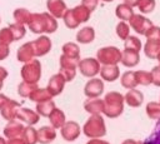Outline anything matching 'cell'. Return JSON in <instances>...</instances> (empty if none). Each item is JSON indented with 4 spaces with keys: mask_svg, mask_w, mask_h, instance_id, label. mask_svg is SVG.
<instances>
[{
    "mask_svg": "<svg viewBox=\"0 0 160 144\" xmlns=\"http://www.w3.org/2000/svg\"><path fill=\"white\" fill-rule=\"evenodd\" d=\"M130 28L139 35H146V33L154 25L150 19H148L144 14H134L132 18L129 20Z\"/></svg>",
    "mask_w": 160,
    "mask_h": 144,
    "instance_id": "ba28073f",
    "label": "cell"
},
{
    "mask_svg": "<svg viewBox=\"0 0 160 144\" xmlns=\"http://www.w3.org/2000/svg\"><path fill=\"white\" fill-rule=\"evenodd\" d=\"M101 1H105V3H111V1H114V0H101Z\"/></svg>",
    "mask_w": 160,
    "mask_h": 144,
    "instance_id": "db71d44e",
    "label": "cell"
},
{
    "mask_svg": "<svg viewBox=\"0 0 160 144\" xmlns=\"http://www.w3.org/2000/svg\"><path fill=\"white\" fill-rule=\"evenodd\" d=\"M2 88V81H0V89Z\"/></svg>",
    "mask_w": 160,
    "mask_h": 144,
    "instance_id": "6f0895ef",
    "label": "cell"
},
{
    "mask_svg": "<svg viewBox=\"0 0 160 144\" xmlns=\"http://www.w3.org/2000/svg\"><path fill=\"white\" fill-rule=\"evenodd\" d=\"M48 11L56 19H60L66 13V4L64 0H48L46 1Z\"/></svg>",
    "mask_w": 160,
    "mask_h": 144,
    "instance_id": "5bb4252c",
    "label": "cell"
},
{
    "mask_svg": "<svg viewBox=\"0 0 160 144\" xmlns=\"http://www.w3.org/2000/svg\"><path fill=\"white\" fill-rule=\"evenodd\" d=\"M140 63V55L139 51H134V50H128L124 49L122 51V56H121V64L126 68H134Z\"/></svg>",
    "mask_w": 160,
    "mask_h": 144,
    "instance_id": "e0dca14e",
    "label": "cell"
},
{
    "mask_svg": "<svg viewBox=\"0 0 160 144\" xmlns=\"http://www.w3.org/2000/svg\"><path fill=\"white\" fill-rule=\"evenodd\" d=\"M80 135V125L75 121H66L61 128V136L66 141H72Z\"/></svg>",
    "mask_w": 160,
    "mask_h": 144,
    "instance_id": "7c38bea8",
    "label": "cell"
},
{
    "mask_svg": "<svg viewBox=\"0 0 160 144\" xmlns=\"http://www.w3.org/2000/svg\"><path fill=\"white\" fill-rule=\"evenodd\" d=\"M146 40H152V41H158L160 43V26H155L152 25L151 29L146 33Z\"/></svg>",
    "mask_w": 160,
    "mask_h": 144,
    "instance_id": "7bdbcfd3",
    "label": "cell"
},
{
    "mask_svg": "<svg viewBox=\"0 0 160 144\" xmlns=\"http://www.w3.org/2000/svg\"><path fill=\"white\" fill-rule=\"evenodd\" d=\"M49 120L51 123V126H54L55 129H61L64 126V124L66 123L65 121V114L58 108H55L52 110V113L49 115Z\"/></svg>",
    "mask_w": 160,
    "mask_h": 144,
    "instance_id": "83f0119b",
    "label": "cell"
},
{
    "mask_svg": "<svg viewBox=\"0 0 160 144\" xmlns=\"http://www.w3.org/2000/svg\"><path fill=\"white\" fill-rule=\"evenodd\" d=\"M0 144H8V141H6L2 136H0Z\"/></svg>",
    "mask_w": 160,
    "mask_h": 144,
    "instance_id": "f5cc1de1",
    "label": "cell"
},
{
    "mask_svg": "<svg viewBox=\"0 0 160 144\" xmlns=\"http://www.w3.org/2000/svg\"><path fill=\"white\" fill-rule=\"evenodd\" d=\"M155 6H156V1L155 0H141L136 8L140 10L141 14H145L146 15V14L152 13L154 9H155Z\"/></svg>",
    "mask_w": 160,
    "mask_h": 144,
    "instance_id": "ab89813d",
    "label": "cell"
},
{
    "mask_svg": "<svg viewBox=\"0 0 160 144\" xmlns=\"http://www.w3.org/2000/svg\"><path fill=\"white\" fill-rule=\"evenodd\" d=\"M9 100H10V99H9L8 96H5V95L0 94V110H1V109H2L8 103H9Z\"/></svg>",
    "mask_w": 160,
    "mask_h": 144,
    "instance_id": "7dc6e473",
    "label": "cell"
},
{
    "mask_svg": "<svg viewBox=\"0 0 160 144\" xmlns=\"http://www.w3.org/2000/svg\"><path fill=\"white\" fill-rule=\"evenodd\" d=\"M24 126L20 124V123H18V121H15V120H10V123L5 126V129H4V134H5V136H8L9 139H14V138H20V136H22V133H24Z\"/></svg>",
    "mask_w": 160,
    "mask_h": 144,
    "instance_id": "d6986e66",
    "label": "cell"
},
{
    "mask_svg": "<svg viewBox=\"0 0 160 144\" xmlns=\"http://www.w3.org/2000/svg\"><path fill=\"white\" fill-rule=\"evenodd\" d=\"M36 84H32V83H28V81H22L19 88H18V93L19 95H21L22 98H29L30 94L36 89Z\"/></svg>",
    "mask_w": 160,
    "mask_h": 144,
    "instance_id": "f35d334b",
    "label": "cell"
},
{
    "mask_svg": "<svg viewBox=\"0 0 160 144\" xmlns=\"http://www.w3.org/2000/svg\"><path fill=\"white\" fill-rule=\"evenodd\" d=\"M126 4H129L130 6H132V8H135V6H138L139 5V3L141 1V0H124Z\"/></svg>",
    "mask_w": 160,
    "mask_h": 144,
    "instance_id": "f907efd6",
    "label": "cell"
},
{
    "mask_svg": "<svg viewBox=\"0 0 160 144\" xmlns=\"http://www.w3.org/2000/svg\"><path fill=\"white\" fill-rule=\"evenodd\" d=\"M95 39V30L91 26H85L80 29L76 34V40L80 44H89Z\"/></svg>",
    "mask_w": 160,
    "mask_h": 144,
    "instance_id": "d4e9b609",
    "label": "cell"
},
{
    "mask_svg": "<svg viewBox=\"0 0 160 144\" xmlns=\"http://www.w3.org/2000/svg\"><path fill=\"white\" fill-rule=\"evenodd\" d=\"M122 51L116 46H104L100 48L96 53V59L102 65H118L121 63Z\"/></svg>",
    "mask_w": 160,
    "mask_h": 144,
    "instance_id": "5b68a950",
    "label": "cell"
},
{
    "mask_svg": "<svg viewBox=\"0 0 160 144\" xmlns=\"http://www.w3.org/2000/svg\"><path fill=\"white\" fill-rule=\"evenodd\" d=\"M120 83L121 85L125 88V89H135L139 84H138V80H136V75H135V71L132 70H128L125 71L121 78H120Z\"/></svg>",
    "mask_w": 160,
    "mask_h": 144,
    "instance_id": "4316f807",
    "label": "cell"
},
{
    "mask_svg": "<svg viewBox=\"0 0 160 144\" xmlns=\"http://www.w3.org/2000/svg\"><path fill=\"white\" fill-rule=\"evenodd\" d=\"M124 49L134 50V51H140L142 49V43H141V40L138 36L130 35L126 40H124Z\"/></svg>",
    "mask_w": 160,
    "mask_h": 144,
    "instance_id": "d6a6232c",
    "label": "cell"
},
{
    "mask_svg": "<svg viewBox=\"0 0 160 144\" xmlns=\"http://www.w3.org/2000/svg\"><path fill=\"white\" fill-rule=\"evenodd\" d=\"M35 56H44L51 50V40L46 35H40L38 39L31 41Z\"/></svg>",
    "mask_w": 160,
    "mask_h": 144,
    "instance_id": "8fae6325",
    "label": "cell"
},
{
    "mask_svg": "<svg viewBox=\"0 0 160 144\" xmlns=\"http://www.w3.org/2000/svg\"><path fill=\"white\" fill-rule=\"evenodd\" d=\"M104 93V83L102 79L92 78L90 79L84 88V94L88 98H99Z\"/></svg>",
    "mask_w": 160,
    "mask_h": 144,
    "instance_id": "30bf717a",
    "label": "cell"
},
{
    "mask_svg": "<svg viewBox=\"0 0 160 144\" xmlns=\"http://www.w3.org/2000/svg\"><path fill=\"white\" fill-rule=\"evenodd\" d=\"M41 76V64L38 59H32L24 64L21 69V78L24 81L36 84Z\"/></svg>",
    "mask_w": 160,
    "mask_h": 144,
    "instance_id": "8992f818",
    "label": "cell"
},
{
    "mask_svg": "<svg viewBox=\"0 0 160 144\" xmlns=\"http://www.w3.org/2000/svg\"><path fill=\"white\" fill-rule=\"evenodd\" d=\"M61 49H62V54L64 55L80 60V49H79L78 44H75V43H65Z\"/></svg>",
    "mask_w": 160,
    "mask_h": 144,
    "instance_id": "4dcf8cb0",
    "label": "cell"
},
{
    "mask_svg": "<svg viewBox=\"0 0 160 144\" xmlns=\"http://www.w3.org/2000/svg\"><path fill=\"white\" fill-rule=\"evenodd\" d=\"M151 76H152V84L155 86H160V65L154 66L151 69Z\"/></svg>",
    "mask_w": 160,
    "mask_h": 144,
    "instance_id": "ee69618b",
    "label": "cell"
},
{
    "mask_svg": "<svg viewBox=\"0 0 160 144\" xmlns=\"http://www.w3.org/2000/svg\"><path fill=\"white\" fill-rule=\"evenodd\" d=\"M6 76H8V71H6V69L2 68V66H0V81H2Z\"/></svg>",
    "mask_w": 160,
    "mask_h": 144,
    "instance_id": "681fc988",
    "label": "cell"
},
{
    "mask_svg": "<svg viewBox=\"0 0 160 144\" xmlns=\"http://www.w3.org/2000/svg\"><path fill=\"white\" fill-rule=\"evenodd\" d=\"M31 100H35L38 103H41V101H46V100H51L52 99V95L49 93L48 89H42V88H36L29 96Z\"/></svg>",
    "mask_w": 160,
    "mask_h": 144,
    "instance_id": "f546056e",
    "label": "cell"
},
{
    "mask_svg": "<svg viewBox=\"0 0 160 144\" xmlns=\"http://www.w3.org/2000/svg\"><path fill=\"white\" fill-rule=\"evenodd\" d=\"M136 75V80L139 85L142 86H148L150 84H152V76H151V71H146V70H136L135 71Z\"/></svg>",
    "mask_w": 160,
    "mask_h": 144,
    "instance_id": "e575fe53",
    "label": "cell"
},
{
    "mask_svg": "<svg viewBox=\"0 0 160 144\" xmlns=\"http://www.w3.org/2000/svg\"><path fill=\"white\" fill-rule=\"evenodd\" d=\"M35 56V53H34V49H32V44L31 41L30 43H25L22 44L19 49H18V53H16V58L19 61H22V63H28L30 60H32Z\"/></svg>",
    "mask_w": 160,
    "mask_h": 144,
    "instance_id": "ac0fdd59",
    "label": "cell"
},
{
    "mask_svg": "<svg viewBox=\"0 0 160 144\" xmlns=\"http://www.w3.org/2000/svg\"><path fill=\"white\" fill-rule=\"evenodd\" d=\"M9 28H10L11 31H12V35H14V40H15V41L22 39V38L25 36V34H26L25 25H22V24H18V23H15V24H11Z\"/></svg>",
    "mask_w": 160,
    "mask_h": 144,
    "instance_id": "60d3db41",
    "label": "cell"
},
{
    "mask_svg": "<svg viewBox=\"0 0 160 144\" xmlns=\"http://www.w3.org/2000/svg\"><path fill=\"white\" fill-rule=\"evenodd\" d=\"M115 15L121 21H129L132 18V15H134V9H132V6H130L129 4H126L124 1V3H121V4H119L116 6Z\"/></svg>",
    "mask_w": 160,
    "mask_h": 144,
    "instance_id": "44dd1931",
    "label": "cell"
},
{
    "mask_svg": "<svg viewBox=\"0 0 160 144\" xmlns=\"http://www.w3.org/2000/svg\"><path fill=\"white\" fill-rule=\"evenodd\" d=\"M98 3H99V0H82L81 1V4L84 6H86L91 13L98 8Z\"/></svg>",
    "mask_w": 160,
    "mask_h": 144,
    "instance_id": "f6af8a7d",
    "label": "cell"
},
{
    "mask_svg": "<svg viewBox=\"0 0 160 144\" xmlns=\"http://www.w3.org/2000/svg\"><path fill=\"white\" fill-rule=\"evenodd\" d=\"M125 96L119 91H110L104 98V110L102 113L108 118H118L124 111Z\"/></svg>",
    "mask_w": 160,
    "mask_h": 144,
    "instance_id": "7a4b0ae2",
    "label": "cell"
},
{
    "mask_svg": "<svg viewBox=\"0 0 160 144\" xmlns=\"http://www.w3.org/2000/svg\"><path fill=\"white\" fill-rule=\"evenodd\" d=\"M145 144H160V119L156 120V124L151 131V134L144 140Z\"/></svg>",
    "mask_w": 160,
    "mask_h": 144,
    "instance_id": "8d00e7d4",
    "label": "cell"
},
{
    "mask_svg": "<svg viewBox=\"0 0 160 144\" xmlns=\"http://www.w3.org/2000/svg\"><path fill=\"white\" fill-rule=\"evenodd\" d=\"M138 144H145V143H144V141H141V140H139V141H138Z\"/></svg>",
    "mask_w": 160,
    "mask_h": 144,
    "instance_id": "9f6ffc18",
    "label": "cell"
},
{
    "mask_svg": "<svg viewBox=\"0 0 160 144\" xmlns=\"http://www.w3.org/2000/svg\"><path fill=\"white\" fill-rule=\"evenodd\" d=\"M22 139L25 144H36L38 143V130H35L31 125L24 129L22 133Z\"/></svg>",
    "mask_w": 160,
    "mask_h": 144,
    "instance_id": "d590c367",
    "label": "cell"
},
{
    "mask_svg": "<svg viewBox=\"0 0 160 144\" xmlns=\"http://www.w3.org/2000/svg\"><path fill=\"white\" fill-rule=\"evenodd\" d=\"M80 60L66 56V55H61L60 56V74L65 78L66 81H71L75 75H76V68Z\"/></svg>",
    "mask_w": 160,
    "mask_h": 144,
    "instance_id": "52a82bcc",
    "label": "cell"
},
{
    "mask_svg": "<svg viewBox=\"0 0 160 144\" xmlns=\"http://www.w3.org/2000/svg\"><path fill=\"white\" fill-rule=\"evenodd\" d=\"M86 144H110V143L106 141V140H102V139L98 138V139H90Z\"/></svg>",
    "mask_w": 160,
    "mask_h": 144,
    "instance_id": "c3c4849f",
    "label": "cell"
},
{
    "mask_svg": "<svg viewBox=\"0 0 160 144\" xmlns=\"http://www.w3.org/2000/svg\"><path fill=\"white\" fill-rule=\"evenodd\" d=\"M18 119L28 123L29 125H34L39 121V114L38 111H32L30 109H26V108H22V109H19L18 111V115H16Z\"/></svg>",
    "mask_w": 160,
    "mask_h": 144,
    "instance_id": "603a6c76",
    "label": "cell"
},
{
    "mask_svg": "<svg viewBox=\"0 0 160 144\" xmlns=\"http://www.w3.org/2000/svg\"><path fill=\"white\" fill-rule=\"evenodd\" d=\"M0 21H1V20H0Z\"/></svg>",
    "mask_w": 160,
    "mask_h": 144,
    "instance_id": "91938a15",
    "label": "cell"
},
{
    "mask_svg": "<svg viewBox=\"0 0 160 144\" xmlns=\"http://www.w3.org/2000/svg\"><path fill=\"white\" fill-rule=\"evenodd\" d=\"M10 50H9V44L0 43V60H4L8 58Z\"/></svg>",
    "mask_w": 160,
    "mask_h": 144,
    "instance_id": "bcb514c9",
    "label": "cell"
},
{
    "mask_svg": "<svg viewBox=\"0 0 160 144\" xmlns=\"http://www.w3.org/2000/svg\"><path fill=\"white\" fill-rule=\"evenodd\" d=\"M84 134L90 139H98L106 135V126L100 114H91L88 121L84 124Z\"/></svg>",
    "mask_w": 160,
    "mask_h": 144,
    "instance_id": "277c9868",
    "label": "cell"
},
{
    "mask_svg": "<svg viewBox=\"0 0 160 144\" xmlns=\"http://www.w3.org/2000/svg\"><path fill=\"white\" fill-rule=\"evenodd\" d=\"M144 101V94L138 89H130L125 94V103L131 108H139Z\"/></svg>",
    "mask_w": 160,
    "mask_h": 144,
    "instance_id": "2e32d148",
    "label": "cell"
},
{
    "mask_svg": "<svg viewBox=\"0 0 160 144\" xmlns=\"http://www.w3.org/2000/svg\"><path fill=\"white\" fill-rule=\"evenodd\" d=\"M55 109V104L52 100H46V101H41V103H38L36 105V111L39 115L41 116H48L52 113V110Z\"/></svg>",
    "mask_w": 160,
    "mask_h": 144,
    "instance_id": "1f68e13d",
    "label": "cell"
},
{
    "mask_svg": "<svg viewBox=\"0 0 160 144\" xmlns=\"http://www.w3.org/2000/svg\"><path fill=\"white\" fill-rule=\"evenodd\" d=\"M121 144H138V141H135L134 139H125Z\"/></svg>",
    "mask_w": 160,
    "mask_h": 144,
    "instance_id": "816d5d0a",
    "label": "cell"
},
{
    "mask_svg": "<svg viewBox=\"0 0 160 144\" xmlns=\"http://www.w3.org/2000/svg\"><path fill=\"white\" fill-rule=\"evenodd\" d=\"M56 136V131L54 126H42L38 130V141L40 144L51 143Z\"/></svg>",
    "mask_w": 160,
    "mask_h": 144,
    "instance_id": "ffe728a7",
    "label": "cell"
},
{
    "mask_svg": "<svg viewBox=\"0 0 160 144\" xmlns=\"http://www.w3.org/2000/svg\"><path fill=\"white\" fill-rule=\"evenodd\" d=\"M142 50L148 59H158V55L160 54V43L152 41V40H146Z\"/></svg>",
    "mask_w": 160,
    "mask_h": 144,
    "instance_id": "484cf974",
    "label": "cell"
},
{
    "mask_svg": "<svg viewBox=\"0 0 160 144\" xmlns=\"http://www.w3.org/2000/svg\"><path fill=\"white\" fill-rule=\"evenodd\" d=\"M156 60H158V61H159V65H160V54H159V55H158V59H156Z\"/></svg>",
    "mask_w": 160,
    "mask_h": 144,
    "instance_id": "11a10c76",
    "label": "cell"
},
{
    "mask_svg": "<svg viewBox=\"0 0 160 144\" xmlns=\"http://www.w3.org/2000/svg\"><path fill=\"white\" fill-rule=\"evenodd\" d=\"M159 103H160V100H159Z\"/></svg>",
    "mask_w": 160,
    "mask_h": 144,
    "instance_id": "680465c9",
    "label": "cell"
},
{
    "mask_svg": "<svg viewBox=\"0 0 160 144\" xmlns=\"http://www.w3.org/2000/svg\"><path fill=\"white\" fill-rule=\"evenodd\" d=\"M78 69L80 70V73L86 76V78H94L95 75H98L100 73V61L95 58H85L81 59L78 64Z\"/></svg>",
    "mask_w": 160,
    "mask_h": 144,
    "instance_id": "9c48e42d",
    "label": "cell"
},
{
    "mask_svg": "<svg viewBox=\"0 0 160 144\" xmlns=\"http://www.w3.org/2000/svg\"><path fill=\"white\" fill-rule=\"evenodd\" d=\"M100 76L105 81H115L120 76V69L118 65H102L100 69Z\"/></svg>",
    "mask_w": 160,
    "mask_h": 144,
    "instance_id": "9a60e30c",
    "label": "cell"
},
{
    "mask_svg": "<svg viewBox=\"0 0 160 144\" xmlns=\"http://www.w3.org/2000/svg\"><path fill=\"white\" fill-rule=\"evenodd\" d=\"M130 25L126 23V21H121L116 25V35L121 39V40H126L129 36H130Z\"/></svg>",
    "mask_w": 160,
    "mask_h": 144,
    "instance_id": "74e56055",
    "label": "cell"
},
{
    "mask_svg": "<svg viewBox=\"0 0 160 144\" xmlns=\"http://www.w3.org/2000/svg\"><path fill=\"white\" fill-rule=\"evenodd\" d=\"M65 83H66L65 78L59 73V74H55V75H52V76L50 78L46 89L49 90V93H50L52 96H55V95H59V94L62 91Z\"/></svg>",
    "mask_w": 160,
    "mask_h": 144,
    "instance_id": "4fadbf2b",
    "label": "cell"
},
{
    "mask_svg": "<svg viewBox=\"0 0 160 144\" xmlns=\"http://www.w3.org/2000/svg\"><path fill=\"white\" fill-rule=\"evenodd\" d=\"M19 109H20L19 103H16L15 100H9V103L1 109V115L6 120H14V118H16L18 115Z\"/></svg>",
    "mask_w": 160,
    "mask_h": 144,
    "instance_id": "cb8c5ba5",
    "label": "cell"
},
{
    "mask_svg": "<svg viewBox=\"0 0 160 144\" xmlns=\"http://www.w3.org/2000/svg\"><path fill=\"white\" fill-rule=\"evenodd\" d=\"M146 115L152 119V120H159L160 119V103L156 101H149L145 106Z\"/></svg>",
    "mask_w": 160,
    "mask_h": 144,
    "instance_id": "836d02e7",
    "label": "cell"
},
{
    "mask_svg": "<svg viewBox=\"0 0 160 144\" xmlns=\"http://www.w3.org/2000/svg\"><path fill=\"white\" fill-rule=\"evenodd\" d=\"M84 108L90 114H100L104 110V100L99 98H89L84 103Z\"/></svg>",
    "mask_w": 160,
    "mask_h": 144,
    "instance_id": "7402d4cb",
    "label": "cell"
},
{
    "mask_svg": "<svg viewBox=\"0 0 160 144\" xmlns=\"http://www.w3.org/2000/svg\"><path fill=\"white\" fill-rule=\"evenodd\" d=\"M90 15H91V11L81 4V5L75 6L74 9H68L62 19H64L65 25L69 29H76L80 24L86 23L90 19Z\"/></svg>",
    "mask_w": 160,
    "mask_h": 144,
    "instance_id": "3957f363",
    "label": "cell"
},
{
    "mask_svg": "<svg viewBox=\"0 0 160 144\" xmlns=\"http://www.w3.org/2000/svg\"><path fill=\"white\" fill-rule=\"evenodd\" d=\"M12 41H15V40H14V35H12L11 29H10L9 26L0 29V43L10 44V43H12Z\"/></svg>",
    "mask_w": 160,
    "mask_h": 144,
    "instance_id": "b9f144b4",
    "label": "cell"
},
{
    "mask_svg": "<svg viewBox=\"0 0 160 144\" xmlns=\"http://www.w3.org/2000/svg\"><path fill=\"white\" fill-rule=\"evenodd\" d=\"M30 31L34 34H41V33H55L58 29L56 18H54L50 13H32L30 21L28 24Z\"/></svg>",
    "mask_w": 160,
    "mask_h": 144,
    "instance_id": "6da1fadb",
    "label": "cell"
},
{
    "mask_svg": "<svg viewBox=\"0 0 160 144\" xmlns=\"http://www.w3.org/2000/svg\"><path fill=\"white\" fill-rule=\"evenodd\" d=\"M31 14H32V13H30V11H29L28 9H25V8H18V9L14 10L12 16H14V19H15V23L22 24V25H28L29 21H30Z\"/></svg>",
    "mask_w": 160,
    "mask_h": 144,
    "instance_id": "f1b7e54d",
    "label": "cell"
}]
</instances>
